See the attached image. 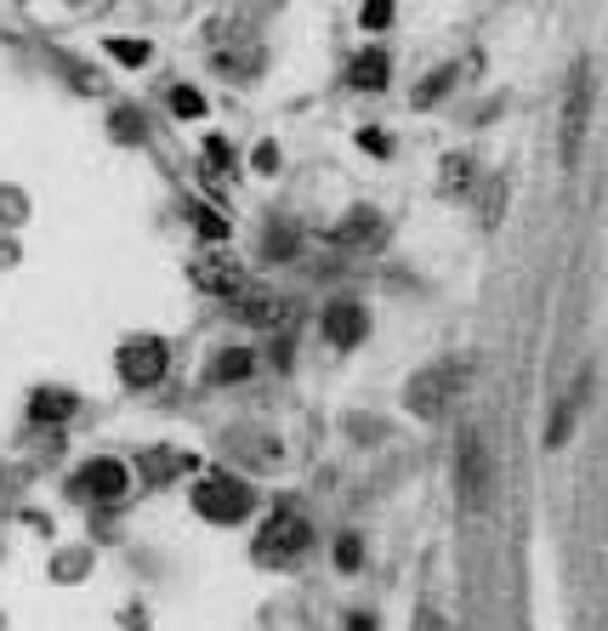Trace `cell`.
Instances as JSON below:
<instances>
[{
    "instance_id": "cell-12",
    "label": "cell",
    "mask_w": 608,
    "mask_h": 631,
    "mask_svg": "<svg viewBox=\"0 0 608 631\" xmlns=\"http://www.w3.org/2000/svg\"><path fill=\"white\" fill-rule=\"evenodd\" d=\"M387 74H392V69H387V52H381V46H364V52L353 57V69H347V86H353V92H381Z\"/></svg>"
},
{
    "instance_id": "cell-23",
    "label": "cell",
    "mask_w": 608,
    "mask_h": 631,
    "mask_svg": "<svg viewBox=\"0 0 608 631\" xmlns=\"http://www.w3.org/2000/svg\"><path fill=\"white\" fill-rule=\"evenodd\" d=\"M416 631H450V620H443L438 609H421V614H416Z\"/></svg>"
},
{
    "instance_id": "cell-6",
    "label": "cell",
    "mask_w": 608,
    "mask_h": 631,
    "mask_svg": "<svg viewBox=\"0 0 608 631\" xmlns=\"http://www.w3.org/2000/svg\"><path fill=\"white\" fill-rule=\"evenodd\" d=\"M119 381L126 387H154V381H166L171 370V347L166 341H154V336H132V341H119Z\"/></svg>"
},
{
    "instance_id": "cell-25",
    "label": "cell",
    "mask_w": 608,
    "mask_h": 631,
    "mask_svg": "<svg viewBox=\"0 0 608 631\" xmlns=\"http://www.w3.org/2000/svg\"><path fill=\"white\" fill-rule=\"evenodd\" d=\"M336 558H342V569H358V540H353V535L342 540V551H336Z\"/></svg>"
},
{
    "instance_id": "cell-9",
    "label": "cell",
    "mask_w": 608,
    "mask_h": 631,
    "mask_svg": "<svg viewBox=\"0 0 608 631\" xmlns=\"http://www.w3.org/2000/svg\"><path fill=\"white\" fill-rule=\"evenodd\" d=\"M324 336H331V347H358L364 336H370V313H364L358 302H331L324 307Z\"/></svg>"
},
{
    "instance_id": "cell-21",
    "label": "cell",
    "mask_w": 608,
    "mask_h": 631,
    "mask_svg": "<svg viewBox=\"0 0 608 631\" xmlns=\"http://www.w3.org/2000/svg\"><path fill=\"white\" fill-rule=\"evenodd\" d=\"M193 222H199V233H211V240H222V233H228V222L217 211H199V200H193Z\"/></svg>"
},
{
    "instance_id": "cell-18",
    "label": "cell",
    "mask_w": 608,
    "mask_h": 631,
    "mask_svg": "<svg viewBox=\"0 0 608 631\" xmlns=\"http://www.w3.org/2000/svg\"><path fill=\"white\" fill-rule=\"evenodd\" d=\"M108 52L126 63V69H137V63H148V41H132V34H119V41H108Z\"/></svg>"
},
{
    "instance_id": "cell-19",
    "label": "cell",
    "mask_w": 608,
    "mask_h": 631,
    "mask_svg": "<svg viewBox=\"0 0 608 631\" xmlns=\"http://www.w3.org/2000/svg\"><path fill=\"white\" fill-rule=\"evenodd\" d=\"M171 114H177V120H199V114H206V97H199L193 86H177V97H171Z\"/></svg>"
},
{
    "instance_id": "cell-11",
    "label": "cell",
    "mask_w": 608,
    "mask_h": 631,
    "mask_svg": "<svg viewBox=\"0 0 608 631\" xmlns=\"http://www.w3.org/2000/svg\"><path fill=\"white\" fill-rule=\"evenodd\" d=\"M233 313H239L245 325H256V330H279V325H285V302H279L273 291H262V285L239 291V296H233Z\"/></svg>"
},
{
    "instance_id": "cell-1",
    "label": "cell",
    "mask_w": 608,
    "mask_h": 631,
    "mask_svg": "<svg viewBox=\"0 0 608 631\" xmlns=\"http://www.w3.org/2000/svg\"><path fill=\"white\" fill-rule=\"evenodd\" d=\"M478 381V365L472 359H443V365H427L421 376H410V387H403V410L432 421L443 410H455L467 399V387Z\"/></svg>"
},
{
    "instance_id": "cell-24",
    "label": "cell",
    "mask_w": 608,
    "mask_h": 631,
    "mask_svg": "<svg viewBox=\"0 0 608 631\" xmlns=\"http://www.w3.org/2000/svg\"><path fill=\"white\" fill-rule=\"evenodd\" d=\"M206 154H211V166H228V160H233V154H228V143H222V137H211V143H206Z\"/></svg>"
},
{
    "instance_id": "cell-16",
    "label": "cell",
    "mask_w": 608,
    "mask_h": 631,
    "mask_svg": "<svg viewBox=\"0 0 608 631\" xmlns=\"http://www.w3.org/2000/svg\"><path fill=\"white\" fill-rule=\"evenodd\" d=\"M443 188H450V193H472V160H461V154H455V160H443Z\"/></svg>"
},
{
    "instance_id": "cell-7",
    "label": "cell",
    "mask_w": 608,
    "mask_h": 631,
    "mask_svg": "<svg viewBox=\"0 0 608 631\" xmlns=\"http://www.w3.org/2000/svg\"><path fill=\"white\" fill-rule=\"evenodd\" d=\"M74 495L80 501H119V495H126V466H119V461H92V466H80L74 472Z\"/></svg>"
},
{
    "instance_id": "cell-20",
    "label": "cell",
    "mask_w": 608,
    "mask_h": 631,
    "mask_svg": "<svg viewBox=\"0 0 608 631\" xmlns=\"http://www.w3.org/2000/svg\"><path fill=\"white\" fill-rule=\"evenodd\" d=\"M392 23V0H364V29H387Z\"/></svg>"
},
{
    "instance_id": "cell-22",
    "label": "cell",
    "mask_w": 608,
    "mask_h": 631,
    "mask_svg": "<svg viewBox=\"0 0 608 631\" xmlns=\"http://www.w3.org/2000/svg\"><path fill=\"white\" fill-rule=\"evenodd\" d=\"M358 143H364V154H392V143H387V132H358Z\"/></svg>"
},
{
    "instance_id": "cell-17",
    "label": "cell",
    "mask_w": 608,
    "mask_h": 631,
    "mask_svg": "<svg viewBox=\"0 0 608 631\" xmlns=\"http://www.w3.org/2000/svg\"><path fill=\"white\" fill-rule=\"evenodd\" d=\"M506 211V177H490V200H483V228H501Z\"/></svg>"
},
{
    "instance_id": "cell-8",
    "label": "cell",
    "mask_w": 608,
    "mask_h": 631,
    "mask_svg": "<svg viewBox=\"0 0 608 631\" xmlns=\"http://www.w3.org/2000/svg\"><path fill=\"white\" fill-rule=\"evenodd\" d=\"M387 240V222H381V211H347L336 228H331V245H342V251H370V245H381Z\"/></svg>"
},
{
    "instance_id": "cell-13",
    "label": "cell",
    "mask_w": 608,
    "mask_h": 631,
    "mask_svg": "<svg viewBox=\"0 0 608 631\" xmlns=\"http://www.w3.org/2000/svg\"><path fill=\"white\" fill-rule=\"evenodd\" d=\"M251 370H256V353H251V347H228V353H217L211 381H222V387H228V381H245Z\"/></svg>"
},
{
    "instance_id": "cell-3",
    "label": "cell",
    "mask_w": 608,
    "mask_h": 631,
    "mask_svg": "<svg viewBox=\"0 0 608 631\" xmlns=\"http://www.w3.org/2000/svg\"><path fill=\"white\" fill-rule=\"evenodd\" d=\"M251 506H256L251 484H239L233 472H199V484H193V512H199V518H211V524H239Z\"/></svg>"
},
{
    "instance_id": "cell-4",
    "label": "cell",
    "mask_w": 608,
    "mask_h": 631,
    "mask_svg": "<svg viewBox=\"0 0 608 631\" xmlns=\"http://www.w3.org/2000/svg\"><path fill=\"white\" fill-rule=\"evenodd\" d=\"M586 120H591V63H575V74H569V92H563V137H557L563 166H575V160H580Z\"/></svg>"
},
{
    "instance_id": "cell-26",
    "label": "cell",
    "mask_w": 608,
    "mask_h": 631,
    "mask_svg": "<svg viewBox=\"0 0 608 631\" xmlns=\"http://www.w3.org/2000/svg\"><path fill=\"white\" fill-rule=\"evenodd\" d=\"M114 126H119V132H126V143H132V137L143 132V120H137V114H114Z\"/></svg>"
},
{
    "instance_id": "cell-15",
    "label": "cell",
    "mask_w": 608,
    "mask_h": 631,
    "mask_svg": "<svg viewBox=\"0 0 608 631\" xmlns=\"http://www.w3.org/2000/svg\"><path fill=\"white\" fill-rule=\"evenodd\" d=\"M193 466V455H182V450H154L148 461H143V472H148V484H171L177 472H188Z\"/></svg>"
},
{
    "instance_id": "cell-14",
    "label": "cell",
    "mask_w": 608,
    "mask_h": 631,
    "mask_svg": "<svg viewBox=\"0 0 608 631\" xmlns=\"http://www.w3.org/2000/svg\"><path fill=\"white\" fill-rule=\"evenodd\" d=\"M74 410V392H57V387H40L34 399H29V416L34 421H69Z\"/></svg>"
},
{
    "instance_id": "cell-10",
    "label": "cell",
    "mask_w": 608,
    "mask_h": 631,
    "mask_svg": "<svg viewBox=\"0 0 608 631\" xmlns=\"http://www.w3.org/2000/svg\"><path fill=\"white\" fill-rule=\"evenodd\" d=\"M193 285H199V291H211V296H228V302H233V296L245 291L251 280L239 273V262H233V256H199V262H193Z\"/></svg>"
},
{
    "instance_id": "cell-2",
    "label": "cell",
    "mask_w": 608,
    "mask_h": 631,
    "mask_svg": "<svg viewBox=\"0 0 608 631\" xmlns=\"http://www.w3.org/2000/svg\"><path fill=\"white\" fill-rule=\"evenodd\" d=\"M313 546V529H307V518L302 512H291V506H279L273 518L256 529V564H268V569H291V564H302V551Z\"/></svg>"
},
{
    "instance_id": "cell-5",
    "label": "cell",
    "mask_w": 608,
    "mask_h": 631,
    "mask_svg": "<svg viewBox=\"0 0 608 631\" xmlns=\"http://www.w3.org/2000/svg\"><path fill=\"white\" fill-rule=\"evenodd\" d=\"M455 484H461V506L467 512L490 506V455H483L478 427H461V439H455Z\"/></svg>"
}]
</instances>
